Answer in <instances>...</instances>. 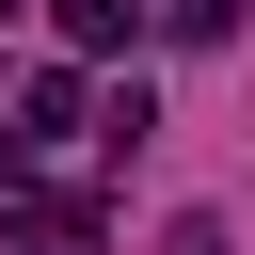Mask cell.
Listing matches in <instances>:
<instances>
[{"instance_id": "3", "label": "cell", "mask_w": 255, "mask_h": 255, "mask_svg": "<svg viewBox=\"0 0 255 255\" xmlns=\"http://www.w3.org/2000/svg\"><path fill=\"white\" fill-rule=\"evenodd\" d=\"M159 16H175L191 48H207V32H239V0H159Z\"/></svg>"}, {"instance_id": "2", "label": "cell", "mask_w": 255, "mask_h": 255, "mask_svg": "<svg viewBox=\"0 0 255 255\" xmlns=\"http://www.w3.org/2000/svg\"><path fill=\"white\" fill-rule=\"evenodd\" d=\"M159 255H239V239H223V207H175V223H159Z\"/></svg>"}, {"instance_id": "1", "label": "cell", "mask_w": 255, "mask_h": 255, "mask_svg": "<svg viewBox=\"0 0 255 255\" xmlns=\"http://www.w3.org/2000/svg\"><path fill=\"white\" fill-rule=\"evenodd\" d=\"M64 48H80V64H112V48H143V0H64Z\"/></svg>"}, {"instance_id": "4", "label": "cell", "mask_w": 255, "mask_h": 255, "mask_svg": "<svg viewBox=\"0 0 255 255\" xmlns=\"http://www.w3.org/2000/svg\"><path fill=\"white\" fill-rule=\"evenodd\" d=\"M0 16H16V0H0Z\"/></svg>"}]
</instances>
